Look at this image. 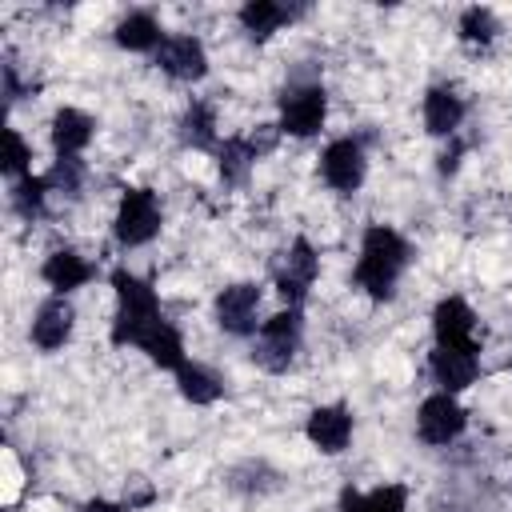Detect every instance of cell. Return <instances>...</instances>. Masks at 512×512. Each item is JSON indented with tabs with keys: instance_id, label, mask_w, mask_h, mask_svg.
<instances>
[{
	"instance_id": "obj_7",
	"label": "cell",
	"mask_w": 512,
	"mask_h": 512,
	"mask_svg": "<svg viewBox=\"0 0 512 512\" xmlns=\"http://www.w3.org/2000/svg\"><path fill=\"white\" fill-rule=\"evenodd\" d=\"M464 424H468V412L460 408V400H456L452 392H432V396H424V404L416 408V432H420V440L432 444V448L452 444V440L464 432Z\"/></svg>"
},
{
	"instance_id": "obj_23",
	"label": "cell",
	"mask_w": 512,
	"mask_h": 512,
	"mask_svg": "<svg viewBox=\"0 0 512 512\" xmlns=\"http://www.w3.org/2000/svg\"><path fill=\"white\" fill-rule=\"evenodd\" d=\"M216 156H220V176L228 184H244L248 172H252V164L260 160V144L252 136H232V140H224L216 148Z\"/></svg>"
},
{
	"instance_id": "obj_20",
	"label": "cell",
	"mask_w": 512,
	"mask_h": 512,
	"mask_svg": "<svg viewBox=\"0 0 512 512\" xmlns=\"http://www.w3.org/2000/svg\"><path fill=\"white\" fill-rule=\"evenodd\" d=\"M404 508H408L404 484H380L372 492H356V488L340 492V512H404Z\"/></svg>"
},
{
	"instance_id": "obj_11",
	"label": "cell",
	"mask_w": 512,
	"mask_h": 512,
	"mask_svg": "<svg viewBox=\"0 0 512 512\" xmlns=\"http://www.w3.org/2000/svg\"><path fill=\"white\" fill-rule=\"evenodd\" d=\"M156 64H160V72H168L172 80L196 84V80H204V72H208V52H204V44H200L196 36L172 32V36H164V44L156 48Z\"/></svg>"
},
{
	"instance_id": "obj_4",
	"label": "cell",
	"mask_w": 512,
	"mask_h": 512,
	"mask_svg": "<svg viewBox=\"0 0 512 512\" xmlns=\"http://www.w3.org/2000/svg\"><path fill=\"white\" fill-rule=\"evenodd\" d=\"M164 224V212H160V200L152 188H124L120 204H116V216H112V232L124 248H140L148 240H156Z\"/></svg>"
},
{
	"instance_id": "obj_2",
	"label": "cell",
	"mask_w": 512,
	"mask_h": 512,
	"mask_svg": "<svg viewBox=\"0 0 512 512\" xmlns=\"http://www.w3.org/2000/svg\"><path fill=\"white\" fill-rule=\"evenodd\" d=\"M112 292H116V320H112V344H136L144 328H152L160 316V300L148 280H140L128 268L112 272Z\"/></svg>"
},
{
	"instance_id": "obj_19",
	"label": "cell",
	"mask_w": 512,
	"mask_h": 512,
	"mask_svg": "<svg viewBox=\"0 0 512 512\" xmlns=\"http://www.w3.org/2000/svg\"><path fill=\"white\" fill-rule=\"evenodd\" d=\"M296 16V8L280 4V0H248L240 8V28L252 36V40H268L272 32H280L288 20Z\"/></svg>"
},
{
	"instance_id": "obj_28",
	"label": "cell",
	"mask_w": 512,
	"mask_h": 512,
	"mask_svg": "<svg viewBox=\"0 0 512 512\" xmlns=\"http://www.w3.org/2000/svg\"><path fill=\"white\" fill-rule=\"evenodd\" d=\"M28 164H32L28 140H24L16 128H8V132H4V172L16 176V180H24V176H28Z\"/></svg>"
},
{
	"instance_id": "obj_26",
	"label": "cell",
	"mask_w": 512,
	"mask_h": 512,
	"mask_svg": "<svg viewBox=\"0 0 512 512\" xmlns=\"http://www.w3.org/2000/svg\"><path fill=\"white\" fill-rule=\"evenodd\" d=\"M456 32H460V40H464V44H492V40H496V32H500V24H496V12H492V8L472 4V8H464V12H460Z\"/></svg>"
},
{
	"instance_id": "obj_25",
	"label": "cell",
	"mask_w": 512,
	"mask_h": 512,
	"mask_svg": "<svg viewBox=\"0 0 512 512\" xmlns=\"http://www.w3.org/2000/svg\"><path fill=\"white\" fill-rule=\"evenodd\" d=\"M48 180L44 176H24V180H16L12 184V192H8V200H12V212L20 216V220H40L44 216V204H48Z\"/></svg>"
},
{
	"instance_id": "obj_12",
	"label": "cell",
	"mask_w": 512,
	"mask_h": 512,
	"mask_svg": "<svg viewBox=\"0 0 512 512\" xmlns=\"http://www.w3.org/2000/svg\"><path fill=\"white\" fill-rule=\"evenodd\" d=\"M72 328H76V308L68 304V296H52L36 308V316L28 324V336L40 352H60L68 344Z\"/></svg>"
},
{
	"instance_id": "obj_8",
	"label": "cell",
	"mask_w": 512,
	"mask_h": 512,
	"mask_svg": "<svg viewBox=\"0 0 512 512\" xmlns=\"http://www.w3.org/2000/svg\"><path fill=\"white\" fill-rule=\"evenodd\" d=\"M316 276H320V256H316L312 240L296 236V240L288 244L284 260H280V268H276V288H280V296L288 300V308H300V304H304V296H308V288L316 284Z\"/></svg>"
},
{
	"instance_id": "obj_3",
	"label": "cell",
	"mask_w": 512,
	"mask_h": 512,
	"mask_svg": "<svg viewBox=\"0 0 512 512\" xmlns=\"http://www.w3.org/2000/svg\"><path fill=\"white\" fill-rule=\"evenodd\" d=\"M300 336H304V316L300 308H284L276 316H268L252 340V360L264 372H284L296 352H300Z\"/></svg>"
},
{
	"instance_id": "obj_13",
	"label": "cell",
	"mask_w": 512,
	"mask_h": 512,
	"mask_svg": "<svg viewBox=\"0 0 512 512\" xmlns=\"http://www.w3.org/2000/svg\"><path fill=\"white\" fill-rule=\"evenodd\" d=\"M304 436L312 440V448H320L324 456H340L352 440V412L344 404H320L308 412Z\"/></svg>"
},
{
	"instance_id": "obj_22",
	"label": "cell",
	"mask_w": 512,
	"mask_h": 512,
	"mask_svg": "<svg viewBox=\"0 0 512 512\" xmlns=\"http://www.w3.org/2000/svg\"><path fill=\"white\" fill-rule=\"evenodd\" d=\"M116 44L128 52H156L164 44V28L156 24L152 12H128L116 24Z\"/></svg>"
},
{
	"instance_id": "obj_14",
	"label": "cell",
	"mask_w": 512,
	"mask_h": 512,
	"mask_svg": "<svg viewBox=\"0 0 512 512\" xmlns=\"http://www.w3.org/2000/svg\"><path fill=\"white\" fill-rule=\"evenodd\" d=\"M428 372H432V380L440 384V392H464L476 376H480V360H476V352H460V348H432V356H428Z\"/></svg>"
},
{
	"instance_id": "obj_1",
	"label": "cell",
	"mask_w": 512,
	"mask_h": 512,
	"mask_svg": "<svg viewBox=\"0 0 512 512\" xmlns=\"http://www.w3.org/2000/svg\"><path fill=\"white\" fill-rule=\"evenodd\" d=\"M412 260L408 240L388 228V224H372L360 240V260H356V284L372 296V300H392L404 268Z\"/></svg>"
},
{
	"instance_id": "obj_5",
	"label": "cell",
	"mask_w": 512,
	"mask_h": 512,
	"mask_svg": "<svg viewBox=\"0 0 512 512\" xmlns=\"http://www.w3.org/2000/svg\"><path fill=\"white\" fill-rule=\"evenodd\" d=\"M328 116V96L320 84H292L280 96V132L288 136H316Z\"/></svg>"
},
{
	"instance_id": "obj_18",
	"label": "cell",
	"mask_w": 512,
	"mask_h": 512,
	"mask_svg": "<svg viewBox=\"0 0 512 512\" xmlns=\"http://www.w3.org/2000/svg\"><path fill=\"white\" fill-rule=\"evenodd\" d=\"M136 348H140L152 364L172 368V372H176L180 364H188V356H184V336H180V328L168 324V320H156L152 328H144L140 340H136Z\"/></svg>"
},
{
	"instance_id": "obj_21",
	"label": "cell",
	"mask_w": 512,
	"mask_h": 512,
	"mask_svg": "<svg viewBox=\"0 0 512 512\" xmlns=\"http://www.w3.org/2000/svg\"><path fill=\"white\" fill-rule=\"evenodd\" d=\"M176 388H180V396H184L188 404H200V408H204V404H216V400H220L224 380H220L212 368L188 360V364L176 368Z\"/></svg>"
},
{
	"instance_id": "obj_6",
	"label": "cell",
	"mask_w": 512,
	"mask_h": 512,
	"mask_svg": "<svg viewBox=\"0 0 512 512\" xmlns=\"http://www.w3.org/2000/svg\"><path fill=\"white\" fill-rule=\"evenodd\" d=\"M432 332L440 348H460V352H480V320L468 300L444 296L432 308Z\"/></svg>"
},
{
	"instance_id": "obj_24",
	"label": "cell",
	"mask_w": 512,
	"mask_h": 512,
	"mask_svg": "<svg viewBox=\"0 0 512 512\" xmlns=\"http://www.w3.org/2000/svg\"><path fill=\"white\" fill-rule=\"evenodd\" d=\"M180 140L188 148H212L216 144V108L208 100H192L180 116Z\"/></svg>"
},
{
	"instance_id": "obj_29",
	"label": "cell",
	"mask_w": 512,
	"mask_h": 512,
	"mask_svg": "<svg viewBox=\"0 0 512 512\" xmlns=\"http://www.w3.org/2000/svg\"><path fill=\"white\" fill-rule=\"evenodd\" d=\"M80 512H128L124 504H112V500H88Z\"/></svg>"
},
{
	"instance_id": "obj_10",
	"label": "cell",
	"mask_w": 512,
	"mask_h": 512,
	"mask_svg": "<svg viewBox=\"0 0 512 512\" xmlns=\"http://www.w3.org/2000/svg\"><path fill=\"white\" fill-rule=\"evenodd\" d=\"M216 324L228 332V336H256L260 332V288L240 280V284H228L220 296H216Z\"/></svg>"
},
{
	"instance_id": "obj_27",
	"label": "cell",
	"mask_w": 512,
	"mask_h": 512,
	"mask_svg": "<svg viewBox=\"0 0 512 512\" xmlns=\"http://www.w3.org/2000/svg\"><path fill=\"white\" fill-rule=\"evenodd\" d=\"M44 180H48L52 192H68V196H76L80 184H84V164H80V156H56V164H52V172H48Z\"/></svg>"
},
{
	"instance_id": "obj_15",
	"label": "cell",
	"mask_w": 512,
	"mask_h": 512,
	"mask_svg": "<svg viewBox=\"0 0 512 512\" xmlns=\"http://www.w3.org/2000/svg\"><path fill=\"white\" fill-rule=\"evenodd\" d=\"M40 276H44V284H48L56 296H68V292L84 288V284L96 276V268H92L80 252H72V248H56V252L44 256Z\"/></svg>"
},
{
	"instance_id": "obj_17",
	"label": "cell",
	"mask_w": 512,
	"mask_h": 512,
	"mask_svg": "<svg viewBox=\"0 0 512 512\" xmlns=\"http://www.w3.org/2000/svg\"><path fill=\"white\" fill-rule=\"evenodd\" d=\"M48 132H52L56 156H80L92 144V136H96V120L88 112H80V108H60L52 116V128Z\"/></svg>"
},
{
	"instance_id": "obj_16",
	"label": "cell",
	"mask_w": 512,
	"mask_h": 512,
	"mask_svg": "<svg viewBox=\"0 0 512 512\" xmlns=\"http://www.w3.org/2000/svg\"><path fill=\"white\" fill-rule=\"evenodd\" d=\"M424 128L432 132V136H452L460 124H464V96L452 88V84H436V88H428L424 92Z\"/></svg>"
},
{
	"instance_id": "obj_9",
	"label": "cell",
	"mask_w": 512,
	"mask_h": 512,
	"mask_svg": "<svg viewBox=\"0 0 512 512\" xmlns=\"http://www.w3.org/2000/svg\"><path fill=\"white\" fill-rule=\"evenodd\" d=\"M364 172H368V160H364L360 140L352 136H340L320 152V176L332 192H344V196L356 192L364 184Z\"/></svg>"
}]
</instances>
